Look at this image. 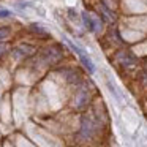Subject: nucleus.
<instances>
[{"label": "nucleus", "instance_id": "20e7f679", "mask_svg": "<svg viewBox=\"0 0 147 147\" xmlns=\"http://www.w3.org/2000/svg\"><path fill=\"white\" fill-rule=\"evenodd\" d=\"M60 57H62V54L57 48H48L46 52L43 54V60H45L46 63H55Z\"/></svg>", "mask_w": 147, "mask_h": 147}, {"label": "nucleus", "instance_id": "0eeeda50", "mask_svg": "<svg viewBox=\"0 0 147 147\" xmlns=\"http://www.w3.org/2000/svg\"><path fill=\"white\" fill-rule=\"evenodd\" d=\"M33 52V48L32 46H19V48L14 49V54L16 55H29Z\"/></svg>", "mask_w": 147, "mask_h": 147}, {"label": "nucleus", "instance_id": "423d86ee", "mask_svg": "<svg viewBox=\"0 0 147 147\" xmlns=\"http://www.w3.org/2000/svg\"><path fill=\"white\" fill-rule=\"evenodd\" d=\"M119 60H120V63L123 67H130V65L134 63V59L130 54H119Z\"/></svg>", "mask_w": 147, "mask_h": 147}, {"label": "nucleus", "instance_id": "39448f33", "mask_svg": "<svg viewBox=\"0 0 147 147\" xmlns=\"http://www.w3.org/2000/svg\"><path fill=\"white\" fill-rule=\"evenodd\" d=\"M82 21H84V24H86V27L90 30V32H96L98 30V24H100V21L98 19H95L93 16H90L87 11H84L82 13Z\"/></svg>", "mask_w": 147, "mask_h": 147}, {"label": "nucleus", "instance_id": "6e6552de", "mask_svg": "<svg viewBox=\"0 0 147 147\" xmlns=\"http://www.w3.org/2000/svg\"><path fill=\"white\" fill-rule=\"evenodd\" d=\"M8 35H10V29L8 27H2L0 29V40H5Z\"/></svg>", "mask_w": 147, "mask_h": 147}, {"label": "nucleus", "instance_id": "9d476101", "mask_svg": "<svg viewBox=\"0 0 147 147\" xmlns=\"http://www.w3.org/2000/svg\"><path fill=\"white\" fill-rule=\"evenodd\" d=\"M32 29L35 30V32H40V33H45V29H41V27H38V26H32Z\"/></svg>", "mask_w": 147, "mask_h": 147}, {"label": "nucleus", "instance_id": "9b49d317", "mask_svg": "<svg viewBox=\"0 0 147 147\" xmlns=\"http://www.w3.org/2000/svg\"><path fill=\"white\" fill-rule=\"evenodd\" d=\"M3 51H5V48H3V46H0V55L3 54Z\"/></svg>", "mask_w": 147, "mask_h": 147}, {"label": "nucleus", "instance_id": "f257e3e1", "mask_svg": "<svg viewBox=\"0 0 147 147\" xmlns=\"http://www.w3.org/2000/svg\"><path fill=\"white\" fill-rule=\"evenodd\" d=\"M68 45H70V48L73 49V51L76 52L78 55H79L81 62H82V65H84V67L87 68V71H89V73H95V65H93V62L90 60V59L87 57V55L84 54L82 51H81V48H78V46H74V45H73V43H71V41H68Z\"/></svg>", "mask_w": 147, "mask_h": 147}, {"label": "nucleus", "instance_id": "f03ea898", "mask_svg": "<svg viewBox=\"0 0 147 147\" xmlns=\"http://www.w3.org/2000/svg\"><path fill=\"white\" fill-rule=\"evenodd\" d=\"M89 103V92H87V89H79L76 92V95H74V101H73V105H74V108L76 109H82L84 106Z\"/></svg>", "mask_w": 147, "mask_h": 147}, {"label": "nucleus", "instance_id": "7ed1b4c3", "mask_svg": "<svg viewBox=\"0 0 147 147\" xmlns=\"http://www.w3.org/2000/svg\"><path fill=\"white\" fill-rule=\"evenodd\" d=\"M96 131V123L93 122L92 117H84L82 119V134L86 138H92Z\"/></svg>", "mask_w": 147, "mask_h": 147}, {"label": "nucleus", "instance_id": "1a4fd4ad", "mask_svg": "<svg viewBox=\"0 0 147 147\" xmlns=\"http://www.w3.org/2000/svg\"><path fill=\"white\" fill-rule=\"evenodd\" d=\"M11 16V11L5 10V8H0V18H8Z\"/></svg>", "mask_w": 147, "mask_h": 147}]
</instances>
